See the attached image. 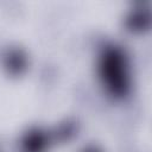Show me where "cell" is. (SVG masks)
<instances>
[{
  "instance_id": "obj_1",
  "label": "cell",
  "mask_w": 152,
  "mask_h": 152,
  "mask_svg": "<svg viewBox=\"0 0 152 152\" xmlns=\"http://www.w3.org/2000/svg\"><path fill=\"white\" fill-rule=\"evenodd\" d=\"M99 75L107 91L115 96L122 97L129 90L131 76L128 59L125 52L116 46H107L99 61Z\"/></svg>"
},
{
  "instance_id": "obj_2",
  "label": "cell",
  "mask_w": 152,
  "mask_h": 152,
  "mask_svg": "<svg viewBox=\"0 0 152 152\" xmlns=\"http://www.w3.org/2000/svg\"><path fill=\"white\" fill-rule=\"evenodd\" d=\"M45 137L40 134L39 132H32L30 135H27V139L25 140V151L26 152H42L45 147Z\"/></svg>"
}]
</instances>
